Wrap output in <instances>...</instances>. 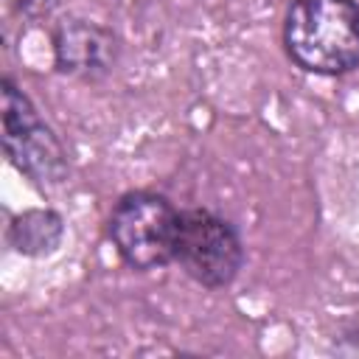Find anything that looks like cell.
Segmentation results:
<instances>
[{
  "label": "cell",
  "instance_id": "6",
  "mask_svg": "<svg viewBox=\"0 0 359 359\" xmlns=\"http://www.w3.org/2000/svg\"><path fill=\"white\" fill-rule=\"evenodd\" d=\"M339 351L342 353H359V328H353L351 334H345V345Z\"/></svg>",
  "mask_w": 359,
  "mask_h": 359
},
{
  "label": "cell",
  "instance_id": "1",
  "mask_svg": "<svg viewBox=\"0 0 359 359\" xmlns=\"http://www.w3.org/2000/svg\"><path fill=\"white\" fill-rule=\"evenodd\" d=\"M286 56L306 73L342 76L359 67L356 0H292L283 17Z\"/></svg>",
  "mask_w": 359,
  "mask_h": 359
},
{
  "label": "cell",
  "instance_id": "5",
  "mask_svg": "<svg viewBox=\"0 0 359 359\" xmlns=\"http://www.w3.org/2000/svg\"><path fill=\"white\" fill-rule=\"evenodd\" d=\"M62 236V219L50 210H34L14 222L11 241L20 252H42L53 250Z\"/></svg>",
  "mask_w": 359,
  "mask_h": 359
},
{
  "label": "cell",
  "instance_id": "2",
  "mask_svg": "<svg viewBox=\"0 0 359 359\" xmlns=\"http://www.w3.org/2000/svg\"><path fill=\"white\" fill-rule=\"evenodd\" d=\"M180 210L157 191H129L109 213V241L132 269H157L174 261Z\"/></svg>",
  "mask_w": 359,
  "mask_h": 359
},
{
  "label": "cell",
  "instance_id": "4",
  "mask_svg": "<svg viewBox=\"0 0 359 359\" xmlns=\"http://www.w3.org/2000/svg\"><path fill=\"white\" fill-rule=\"evenodd\" d=\"M3 146L8 160L39 188L59 185L67 174L62 143L11 79H3Z\"/></svg>",
  "mask_w": 359,
  "mask_h": 359
},
{
  "label": "cell",
  "instance_id": "3",
  "mask_svg": "<svg viewBox=\"0 0 359 359\" xmlns=\"http://www.w3.org/2000/svg\"><path fill=\"white\" fill-rule=\"evenodd\" d=\"M174 261L205 289H222L236 280L244 264V244L236 227L213 210H180Z\"/></svg>",
  "mask_w": 359,
  "mask_h": 359
}]
</instances>
